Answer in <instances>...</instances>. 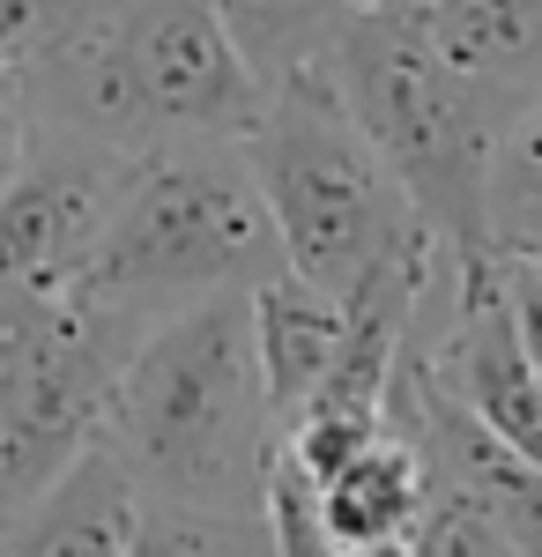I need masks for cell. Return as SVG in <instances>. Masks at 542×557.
Listing matches in <instances>:
<instances>
[{"mask_svg": "<svg viewBox=\"0 0 542 557\" xmlns=\"http://www.w3.org/2000/svg\"><path fill=\"white\" fill-rule=\"evenodd\" d=\"M15 67L38 134L112 157L201 134L246 141L268 104V83L215 0H52Z\"/></svg>", "mask_w": 542, "mask_h": 557, "instance_id": "1", "label": "cell"}, {"mask_svg": "<svg viewBox=\"0 0 542 557\" xmlns=\"http://www.w3.org/2000/svg\"><path fill=\"white\" fill-rule=\"evenodd\" d=\"M97 446L141 506L268 513L283 417L252 349V290H209L157 312L112 386Z\"/></svg>", "mask_w": 542, "mask_h": 557, "instance_id": "2", "label": "cell"}, {"mask_svg": "<svg viewBox=\"0 0 542 557\" xmlns=\"http://www.w3.org/2000/svg\"><path fill=\"white\" fill-rule=\"evenodd\" d=\"M372 134V149L409 186L417 215L454 253H491V164L498 134L520 112V97L498 83L460 75L439 45L423 38L417 8L379 0L365 8L320 60Z\"/></svg>", "mask_w": 542, "mask_h": 557, "instance_id": "3", "label": "cell"}, {"mask_svg": "<svg viewBox=\"0 0 542 557\" xmlns=\"http://www.w3.org/2000/svg\"><path fill=\"white\" fill-rule=\"evenodd\" d=\"M246 157L275 209L291 275L334 298H357L372 275L439 238L417 215L409 186L394 178V164L372 149V134L357 127V112L342 104L328 67H297L283 83H268Z\"/></svg>", "mask_w": 542, "mask_h": 557, "instance_id": "4", "label": "cell"}, {"mask_svg": "<svg viewBox=\"0 0 542 557\" xmlns=\"http://www.w3.org/2000/svg\"><path fill=\"white\" fill-rule=\"evenodd\" d=\"M283 268L291 253L252 178L246 141L201 134V141H164V149L134 157L83 290L157 320L209 290H260Z\"/></svg>", "mask_w": 542, "mask_h": 557, "instance_id": "5", "label": "cell"}, {"mask_svg": "<svg viewBox=\"0 0 542 557\" xmlns=\"http://www.w3.org/2000/svg\"><path fill=\"white\" fill-rule=\"evenodd\" d=\"M141 327V312L89 290L23 327H0V520L45 498L104 438V409Z\"/></svg>", "mask_w": 542, "mask_h": 557, "instance_id": "6", "label": "cell"}, {"mask_svg": "<svg viewBox=\"0 0 542 557\" xmlns=\"http://www.w3.org/2000/svg\"><path fill=\"white\" fill-rule=\"evenodd\" d=\"M134 157L38 134L30 164L0 194V327H23L83 290Z\"/></svg>", "mask_w": 542, "mask_h": 557, "instance_id": "7", "label": "cell"}, {"mask_svg": "<svg viewBox=\"0 0 542 557\" xmlns=\"http://www.w3.org/2000/svg\"><path fill=\"white\" fill-rule=\"evenodd\" d=\"M342 343H349V298H334L291 268L252 290V349H260V380H268V401L283 424L320 394Z\"/></svg>", "mask_w": 542, "mask_h": 557, "instance_id": "8", "label": "cell"}, {"mask_svg": "<svg viewBox=\"0 0 542 557\" xmlns=\"http://www.w3.org/2000/svg\"><path fill=\"white\" fill-rule=\"evenodd\" d=\"M134 528V483L104 446H89L45 498L0 520V557H126Z\"/></svg>", "mask_w": 542, "mask_h": 557, "instance_id": "9", "label": "cell"}, {"mask_svg": "<svg viewBox=\"0 0 542 557\" xmlns=\"http://www.w3.org/2000/svg\"><path fill=\"white\" fill-rule=\"evenodd\" d=\"M431 513V461L409 431H379L365 454H349L334 475H320V520L328 543H386V535H417V520Z\"/></svg>", "mask_w": 542, "mask_h": 557, "instance_id": "10", "label": "cell"}, {"mask_svg": "<svg viewBox=\"0 0 542 557\" xmlns=\"http://www.w3.org/2000/svg\"><path fill=\"white\" fill-rule=\"evenodd\" d=\"M417 23L460 75L513 97L542 89V0H417Z\"/></svg>", "mask_w": 542, "mask_h": 557, "instance_id": "11", "label": "cell"}, {"mask_svg": "<svg viewBox=\"0 0 542 557\" xmlns=\"http://www.w3.org/2000/svg\"><path fill=\"white\" fill-rule=\"evenodd\" d=\"M379 0H215V15L231 23V38L246 45L260 83H283L297 67H320L328 45Z\"/></svg>", "mask_w": 542, "mask_h": 557, "instance_id": "12", "label": "cell"}, {"mask_svg": "<svg viewBox=\"0 0 542 557\" xmlns=\"http://www.w3.org/2000/svg\"><path fill=\"white\" fill-rule=\"evenodd\" d=\"M126 557H283L268 513H215V506H141L126 528Z\"/></svg>", "mask_w": 542, "mask_h": 557, "instance_id": "13", "label": "cell"}, {"mask_svg": "<svg viewBox=\"0 0 542 557\" xmlns=\"http://www.w3.org/2000/svg\"><path fill=\"white\" fill-rule=\"evenodd\" d=\"M491 246L498 253H535L542 246V89L520 97V112L498 134V164H491Z\"/></svg>", "mask_w": 542, "mask_h": 557, "instance_id": "14", "label": "cell"}, {"mask_svg": "<svg viewBox=\"0 0 542 557\" xmlns=\"http://www.w3.org/2000/svg\"><path fill=\"white\" fill-rule=\"evenodd\" d=\"M417 557H528L483 506L454 491H431V513L417 520Z\"/></svg>", "mask_w": 542, "mask_h": 557, "instance_id": "15", "label": "cell"}, {"mask_svg": "<svg viewBox=\"0 0 542 557\" xmlns=\"http://www.w3.org/2000/svg\"><path fill=\"white\" fill-rule=\"evenodd\" d=\"M38 149V120H30V89H23V67L0 60V194L15 186V172L30 164Z\"/></svg>", "mask_w": 542, "mask_h": 557, "instance_id": "16", "label": "cell"}, {"mask_svg": "<svg viewBox=\"0 0 542 557\" xmlns=\"http://www.w3.org/2000/svg\"><path fill=\"white\" fill-rule=\"evenodd\" d=\"M513 320H520V349L542 380V275L528 268V253H513Z\"/></svg>", "mask_w": 542, "mask_h": 557, "instance_id": "17", "label": "cell"}, {"mask_svg": "<svg viewBox=\"0 0 542 557\" xmlns=\"http://www.w3.org/2000/svg\"><path fill=\"white\" fill-rule=\"evenodd\" d=\"M45 8H52V0H0V60H15L23 45L38 38Z\"/></svg>", "mask_w": 542, "mask_h": 557, "instance_id": "18", "label": "cell"}, {"mask_svg": "<svg viewBox=\"0 0 542 557\" xmlns=\"http://www.w3.org/2000/svg\"><path fill=\"white\" fill-rule=\"evenodd\" d=\"M334 557H417V535H386V543H349Z\"/></svg>", "mask_w": 542, "mask_h": 557, "instance_id": "19", "label": "cell"}, {"mask_svg": "<svg viewBox=\"0 0 542 557\" xmlns=\"http://www.w3.org/2000/svg\"><path fill=\"white\" fill-rule=\"evenodd\" d=\"M528 268H535V275H542V246H535V253H528Z\"/></svg>", "mask_w": 542, "mask_h": 557, "instance_id": "20", "label": "cell"}, {"mask_svg": "<svg viewBox=\"0 0 542 557\" xmlns=\"http://www.w3.org/2000/svg\"><path fill=\"white\" fill-rule=\"evenodd\" d=\"M402 8H417V0H402Z\"/></svg>", "mask_w": 542, "mask_h": 557, "instance_id": "21", "label": "cell"}]
</instances>
